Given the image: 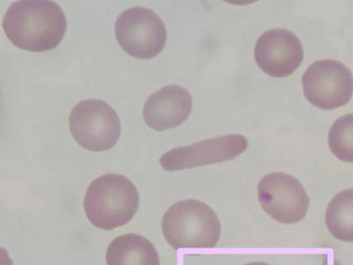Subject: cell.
<instances>
[{
	"label": "cell",
	"mask_w": 353,
	"mask_h": 265,
	"mask_svg": "<svg viewBox=\"0 0 353 265\" xmlns=\"http://www.w3.org/2000/svg\"><path fill=\"white\" fill-rule=\"evenodd\" d=\"M302 86L305 98L322 109L346 104L353 93V75L342 62L323 59L313 62L304 72Z\"/></svg>",
	"instance_id": "cell-6"
},
{
	"label": "cell",
	"mask_w": 353,
	"mask_h": 265,
	"mask_svg": "<svg viewBox=\"0 0 353 265\" xmlns=\"http://www.w3.org/2000/svg\"><path fill=\"white\" fill-rule=\"evenodd\" d=\"M331 152L339 160L353 163V113L337 118L328 132Z\"/></svg>",
	"instance_id": "cell-13"
},
{
	"label": "cell",
	"mask_w": 353,
	"mask_h": 265,
	"mask_svg": "<svg viewBox=\"0 0 353 265\" xmlns=\"http://www.w3.org/2000/svg\"><path fill=\"white\" fill-rule=\"evenodd\" d=\"M257 190L262 208L278 222L295 224L307 213L310 198L300 181L289 174H267L259 181Z\"/></svg>",
	"instance_id": "cell-7"
},
{
	"label": "cell",
	"mask_w": 353,
	"mask_h": 265,
	"mask_svg": "<svg viewBox=\"0 0 353 265\" xmlns=\"http://www.w3.org/2000/svg\"><path fill=\"white\" fill-rule=\"evenodd\" d=\"M192 106L190 92L179 85L163 86L147 99L143 110L146 124L157 131L179 126L185 121Z\"/></svg>",
	"instance_id": "cell-10"
},
{
	"label": "cell",
	"mask_w": 353,
	"mask_h": 265,
	"mask_svg": "<svg viewBox=\"0 0 353 265\" xmlns=\"http://www.w3.org/2000/svg\"><path fill=\"white\" fill-rule=\"evenodd\" d=\"M254 56L259 67L276 77L292 75L303 57V48L298 37L281 28L266 30L257 39Z\"/></svg>",
	"instance_id": "cell-9"
},
{
	"label": "cell",
	"mask_w": 353,
	"mask_h": 265,
	"mask_svg": "<svg viewBox=\"0 0 353 265\" xmlns=\"http://www.w3.org/2000/svg\"><path fill=\"white\" fill-rule=\"evenodd\" d=\"M243 265H271V264L265 263V262H250V263L243 264Z\"/></svg>",
	"instance_id": "cell-14"
},
{
	"label": "cell",
	"mask_w": 353,
	"mask_h": 265,
	"mask_svg": "<svg viewBox=\"0 0 353 265\" xmlns=\"http://www.w3.org/2000/svg\"><path fill=\"white\" fill-rule=\"evenodd\" d=\"M163 235L174 250L213 248L218 243L221 226L214 210L197 199H185L170 206L161 222Z\"/></svg>",
	"instance_id": "cell-3"
},
{
	"label": "cell",
	"mask_w": 353,
	"mask_h": 265,
	"mask_svg": "<svg viewBox=\"0 0 353 265\" xmlns=\"http://www.w3.org/2000/svg\"><path fill=\"white\" fill-rule=\"evenodd\" d=\"M68 124L74 139L90 151L112 148L121 134L117 113L109 104L97 99L79 101L70 113Z\"/></svg>",
	"instance_id": "cell-4"
},
{
	"label": "cell",
	"mask_w": 353,
	"mask_h": 265,
	"mask_svg": "<svg viewBox=\"0 0 353 265\" xmlns=\"http://www.w3.org/2000/svg\"><path fill=\"white\" fill-rule=\"evenodd\" d=\"M105 259L108 265H160L154 245L136 233L114 238L107 248Z\"/></svg>",
	"instance_id": "cell-11"
},
{
	"label": "cell",
	"mask_w": 353,
	"mask_h": 265,
	"mask_svg": "<svg viewBox=\"0 0 353 265\" xmlns=\"http://www.w3.org/2000/svg\"><path fill=\"white\" fill-rule=\"evenodd\" d=\"M325 219L333 237L343 242H353V188L343 190L332 197Z\"/></svg>",
	"instance_id": "cell-12"
},
{
	"label": "cell",
	"mask_w": 353,
	"mask_h": 265,
	"mask_svg": "<svg viewBox=\"0 0 353 265\" xmlns=\"http://www.w3.org/2000/svg\"><path fill=\"white\" fill-rule=\"evenodd\" d=\"M2 27L8 39L17 48L45 52L61 41L67 27L61 7L49 0H21L6 11Z\"/></svg>",
	"instance_id": "cell-1"
},
{
	"label": "cell",
	"mask_w": 353,
	"mask_h": 265,
	"mask_svg": "<svg viewBox=\"0 0 353 265\" xmlns=\"http://www.w3.org/2000/svg\"><path fill=\"white\" fill-rule=\"evenodd\" d=\"M117 40L129 55L148 59L164 48L167 31L165 26L152 10L135 6L121 13L114 26Z\"/></svg>",
	"instance_id": "cell-5"
},
{
	"label": "cell",
	"mask_w": 353,
	"mask_h": 265,
	"mask_svg": "<svg viewBox=\"0 0 353 265\" xmlns=\"http://www.w3.org/2000/svg\"><path fill=\"white\" fill-rule=\"evenodd\" d=\"M248 146L243 135L228 134L172 148L161 155L159 163L168 171L192 168L232 159Z\"/></svg>",
	"instance_id": "cell-8"
},
{
	"label": "cell",
	"mask_w": 353,
	"mask_h": 265,
	"mask_svg": "<svg viewBox=\"0 0 353 265\" xmlns=\"http://www.w3.org/2000/svg\"><path fill=\"white\" fill-rule=\"evenodd\" d=\"M139 195L127 177L106 173L90 182L84 197L83 208L96 227L110 230L128 223L137 213Z\"/></svg>",
	"instance_id": "cell-2"
}]
</instances>
